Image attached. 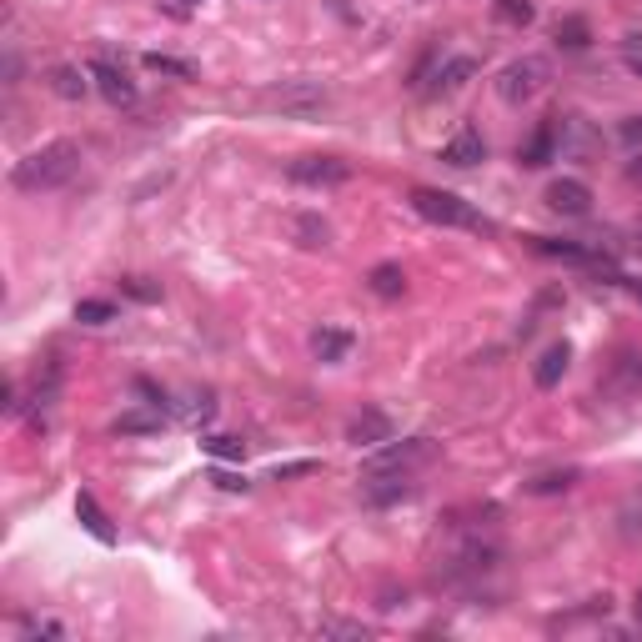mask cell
I'll return each instance as SVG.
<instances>
[{
	"label": "cell",
	"instance_id": "cell-1",
	"mask_svg": "<svg viewBox=\"0 0 642 642\" xmlns=\"http://www.w3.org/2000/svg\"><path fill=\"white\" fill-rule=\"evenodd\" d=\"M76 171H81V146L76 141H51V146H41V151H31L11 166V186L26 191V196H41V191L66 186Z\"/></svg>",
	"mask_w": 642,
	"mask_h": 642
},
{
	"label": "cell",
	"instance_id": "cell-2",
	"mask_svg": "<svg viewBox=\"0 0 642 642\" xmlns=\"http://www.w3.org/2000/svg\"><path fill=\"white\" fill-rule=\"evenodd\" d=\"M412 211H417V216H427L432 226H452V231H482V236H492V231H497L477 206H467L462 196L437 191V186H412Z\"/></svg>",
	"mask_w": 642,
	"mask_h": 642
},
{
	"label": "cell",
	"instance_id": "cell-3",
	"mask_svg": "<svg viewBox=\"0 0 642 642\" xmlns=\"http://www.w3.org/2000/svg\"><path fill=\"white\" fill-rule=\"evenodd\" d=\"M547 61L542 56H517V61H507L502 66V76H497V96L507 101V106H522V101H532L542 86H547Z\"/></svg>",
	"mask_w": 642,
	"mask_h": 642
},
{
	"label": "cell",
	"instance_id": "cell-4",
	"mask_svg": "<svg viewBox=\"0 0 642 642\" xmlns=\"http://www.w3.org/2000/svg\"><path fill=\"white\" fill-rule=\"evenodd\" d=\"M432 437H407V442H382V447H372V457L362 462V472L367 477H377V472H412V467H422V462H432Z\"/></svg>",
	"mask_w": 642,
	"mask_h": 642
},
{
	"label": "cell",
	"instance_id": "cell-5",
	"mask_svg": "<svg viewBox=\"0 0 642 642\" xmlns=\"http://www.w3.org/2000/svg\"><path fill=\"white\" fill-rule=\"evenodd\" d=\"M266 106H276L281 116H316L321 106H327V86L316 81H286L266 96Z\"/></svg>",
	"mask_w": 642,
	"mask_h": 642
},
{
	"label": "cell",
	"instance_id": "cell-6",
	"mask_svg": "<svg viewBox=\"0 0 642 642\" xmlns=\"http://www.w3.org/2000/svg\"><path fill=\"white\" fill-rule=\"evenodd\" d=\"M286 176L296 186H342V181H352V166L342 156H301L286 166Z\"/></svg>",
	"mask_w": 642,
	"mask_h": 642
},
{
	"label": "cell",
	"instance_id": "cell-7",
	"mask_svg": "<svg viewBox=\"0 0 642 642\" xmlns=\"http://www.w3.org/2000/svg\"><path fill=\"white\" fill-rule=\"evenodd\" d=\"M91 81H96V91L111 101V106H131L136 101V86H131V76H126V66H116L111 56H91Z\"/></svg>",
	"mask_w": 642,
	"mask_h": 642
},
{
	"label": "cell",
	"instance_id": "cell-8",
	"mask_svg": "<svg viewBox=\"0 0 642 642\" xmlns=\"http://www.w3.org/2000/svg\"><path fill=\"white\" fill-rule=\"evenodd\" d=\"M542 201H547L557 216H587V211H592V186L577 181V176H557Z\"/></svg>",
	"mask_w": 642,
	"mask_h": 642
},
{
	"label": "cell",
	"instance_id": "cell-9",
	"mask_svg": "<svg viewBox=\"0 0 642 642\" xmlns=\"http://www.w3.org/2000/svg\"><path fill=\"white\" fill-rule=\"evenodd\" d=\"M397 437V427H392V417L387 412H377V407H367V412H357L352 422H347V442L352 447H382V442H392Z\"/></svg>",
	"mask_w": 642,
	"mask_h": 642
},
{
	"label": "cell",
	"instance_id": "cell-10",
	"mask_svg": "<svg viewBox=\"0 0 642 642\" xmlns=\"http://www.w3.org/2000/svg\"><path fill=\"white\" fill-rule=\"evenodd\" d=\"M442 161H447V166H462V171H467V166H482V161H487L482 131H477V126H462V131L442 146Z\"/></svg>",
	"mask_w": 642,
	"mask_h": 642
},
{
	"label": "cell",
	"instance_id": "cell-11",
	"mask_svg": "<svg viewBox=\"0 0 642 642\" xmlns=\"http://www.w3.org/2000/svg\"><path fill=\"white\" fill-rule=\"evenodd\" d=\"M352 347H357V337L342 332V327H316V332H311V352H316V362H327V367L347 362Z\"/></svg>",
	"mask_w": 642,
	"mask_h": 642
},
{
	"label": "cell",
	"instance_id": "cell-12",
	"mask_svg": "<svg viewBox=\"0 0 642 642\" xmlns=\"http://www.w3.org/2000/svg\"><path fill=\"white\" fill-rule=\"evenodd\" d=\"M567 367H572V347H567V342H552V347L537 357V367H532V382H537L542 392H552V387L567 377Z\"/></svg>",
	"mask_w": 642,
	"mask_h": 642
},
{
	"label": "cell",
	"instance_id": "cell-13",
	"mask_svg": "<svg viewBox=\"0 0 642 642\" xmlns=\"http://www.w3.org/2000/svg\"><path fill=\"white\" fill-rule=\"evenodd\" d=\"M517 161H522V166H547V161H557V126L542 121V126L517 146Z\"/></svg>",
	"mask_w": 642,
	"mask_h": 642
},
{
	"label": "cell",
	"instance_id": "cell-14",
	"mask_svg": "<svg viewBox=\"0 0 642 642\" xmlns=\"http://www.w3.org/2000/svg\"><path fill=\"white\" fill-rule=\"evenodd\" d=\"M402 497H412L407 472H377V477H367V502H372V507H392V502H402Z\"/></svg>",
	"mask_w": 642,
	"mask_h": 642
},
{
	"label": "cell",
	"instance_id": "cell-15",
	"mask_svg": "<svg viewBox=\"0 0 642 642\" xmlns=\"http://www.w3.org/2000/svg\"><path fill=\"white\" fill-rule=\"evenodd\" d=\"M76 517H81V527H86L101 547H111V542H116V527H111V517L101 512V502H96L91 492H76Z\"/></svg>",
	"mask_w": 642,
	"mask_h": 642
},
{
	"label": "cell",
	"instance_id": "cell-16",
	"mask_svg": "<svg viewBox=\"0 0 642 642\" xmlns=\"http://www.w3.org/2000/svg\"><path fill=\"white\" fill-rule=\"evenodd\" d=\"M367 291H372V296H382V301H397V296L407 291V271H402L397 261H382V266H372V271H367Z\"/></svg>",
	"mask_w": 642,
	"mask_h": 642
},
{
	"label": "cell",
	"instance_id": "cell-17",
	"mask_svg": "<svg viewBox=\"0 0 642 642\" xmlns=\"http://www.w3.org/2000/svg\"><path fill=\"white\" fill-rule=\"evenodd\" d=\"M552 41H557V51H587L592 46V26L582 21V16H562L557 26H552Z\"/></svg>",
	"mask_w": 642,
	"mask_h": 642
},
{
	"label": "cell",
	"instance_id": "cell-18",
	"mask_svg": "<svg viewBox=\"0 0 642 642\" xmlns=\"http://www.w3.org/2000/svg\"><path fill=\"white\" fill-rule=\"evenodd\" d=\"M472 76H477V61H472V56H452V61H442V66H437L432 91H457V86H467Z\"/></svg>",
	"mask_w": 642,
	"mask_h": 642
},
{
	"label": "cell",
	"instance_id": "cell-19",
	"mask_svg": "<svg viewBox=\"0 0 642 642\" xmlns=\"http://www.w3.org/2000/svg\"><path fill=\"white\" fill-rule=\"evenodd\" d=\"M51 91H56L61 101H81V96L91 91V71H76V66H56V71H51Z\"/></svg>",
	"mask_w": 642,
	"mask_h": 642
},
{
	"label": "cell",
	"instance_id": "cell-20",
	"mask_svg": "<svg viewBox=\"0 0 642 642\" xmlns=\"http://www.w3.org/2000/svg\"><path fill=\"white\" fill-rule=\"evenodd\" d=\"M577 482H582V472H577V467H557V472L532 477V482H527V492H532V497H552V492H567V487H577Z\"/></svg>",
	"mask_w": 642,
	"mask_h": 642
},
{
	"label": "cell",
	"instance_id": "cell-21",
	"mask_svg": "<svg viewBox=\"0 0 642 642\" xmlns=\"http://www.w3.org/2000/svg\"><path fill=\"white\" fill-rule=\"evenodd\" d=\"M161 422H166V417H161L156 407H151V412H121V417H116V432H121V437H151V432H161Z\"/></svg>",
	"mask_w": 642,
	"mask_h": 642
},
{
	"label": "cell",
	"instance_id": "cell-22",
	"mask_svg": "<svg viewBox=\"0 0 642 642\" xmlns=\"http://www.w3.org/2000/svg\"><path fill=\"white\" fill-rule=\"evenodd\" d=\"M146 71H156V76H181V81H191V76H196V66H191V61L166 56V51H146Z\"/></svg>",
	"mask_w": 642,
	"mask_h": 642
},
{
	"label": "cell",
	"instance_id": "cell-23",
	"mask_svg": "<svg viewBox=\"0 0 642 642\" xmlns=\"http://www.w3.org/2000/svg\"><path fill=\"white\" fill-rule=\"evenodd\" d=\"M76 321H86V327H106V321H116V306L101 301V296H86V301H76Z\"/></svg>",
	"mask_w": 642,
	"mask_h": 642
},
{
	"label": "cell",
	"instance_id": "cell-24",
	"mask_svg": "<svg viewBox=\"0 0 642 642\" xmlns=\"http://www.w3.org/2000/svg\"><path fill=\"white\" fill-rule=\"evenodd\" d=\"M296 241L301 246H327L332 241V226L321 216H296Z\"/></svg>",
	"mask_w": 642,
	"mask_h": 642
},
{
	"label": "cell",
	"instance_id": "cell-25",
	"mask_svg": "<svg viewBox=\"0 0 642 642\" xmlns=\"http://www.w3.org/2000/svg\"><path fill=\"white\" fill-rule=\"evenodd\" d=\"M121 296H131V301H141V306H156V301H161V286L146 281V276H121Z\"/></svg>",
	"mask_w": 642,
	"mask_h": 642
},
{
	"label": "cell",
	"instance_id": "cell-26",
	"mask_svg": "<svg viewBox=\"0 0 642 642\" xmlns=\"http://www.w3.org/2000/svg\"><path fill=\"white\" fill-rule=\"evenodd\" d=\"M201 447H206L216 462H241V457H246V442H241V437H206Z\"/></svg>",
	"mask_w": 642,
	"mask_h": 642
},
{
	"label": "cell",
	"instance_id": "cell-27",
	"mask_svg": "<svg viewBox=\"0 0 642 642\" xmlns=\"http://www.w3.org/2000/svg\"><path fill=\"white\" fill-rule=\"evenodd\" d=\"M21 637H26V642H36V637L61 642V637H66V627H61V622H51V617H21Z\"/></svg>",
	"mask_w": 642,
	"mask_h": 642
},
{
	"label": "cell",
	"instance_id": "cell-28",
	"mask_svg": "<svg viewBox=\"0 0 642 642\" xmlns=\"http://www.w3.org/2000/svg\"><path fill=\"white\" fill-rule=\"evenodd\" d=\"M497 16L507 21V26H532V0H497Z\"/></svg>",
	"mask_w": 642,
	"mask_h": 642
},
{
	"label": "cell",
	"instance_id": "cell-29",
	"mask_svg": "<svg viewBox=\"0 0 642 642\" xmlns=\"http://www.w3.org/2000/svg\"><path fill=\"white\" fill-rule=\"evenodd\" d=\"M181 417H186L191 427H201V422H211V417H216V392H196V397H191V407H186Z\"/></svg>",
	"mask_w": 642,
	"mask_h": 642
},
{
	"label": "cell",
	"instance_id": "cell-30",
	"mask_svg": "<svg viewBox=\"0 0 642 642\" xmlns=\"http://www.w3.org/2000/svg\"><path fill=\"white\" fill-rule=\"evenodd\" d=\"M311 472H321V462H311V457H306V462H286V467H276L271 477H276V482H291V477H311Z\"/></svg>",
	"mask_w": 642,
	"mask_h": 642
},
{
	"label": "cell",
	"instance_id": "cell-31",
	"mask_svg": "<svg viewBox=\"0 0 642 642\" xmlns=\"http://www.w3.org/2000/svg\"><path fill=\"white\" fill-rule=\"evenodd\" d=\"M136 392L146 397V407H156V412H166V392H161L156 382H146V377H136Z\"/></svg>",
	"mask_w": 642,
	"mask_h": 642
},
{
	"label": "cell",
	"instance_id": "cell-32",
	"mask_svg": "<svg viewBox=\"0 0 642 642\" xmlns=\"http://www.w3.org/2000/svg\"><path fill=\"white\" fill-rule=\"evenodd\" d=\"M321 637H367L362 622H321Z\"/></svg>",
	"mask_w": 642,
	"mask_h": 642
},
{
	"label": "cell",
	"instance_id": "cell-33",
	"mask_svg": "<svg viewBox=\"0 0 642 642\" xmlns=\"http://www.w3.org/2000/svg\"><path fill=\"white\" fill-rule=\"evenodd\" d=\"M211 482H216L221 492H246V477H236V472H221V467L211 472Z\"/></svg>",
	"mask_w": 642,
	"mask_h": 642
},
{
	"label": "cell",
	"instance_id": "cell-34",
	"mask_svg": "<svg viewBox=\"0 0 642 642\" xmlns=\"http://www.w3.org/2000/svg\"><path fill=\"white\" fill-rule=\"evenodd\" d=\"M622 141H627V146H642V116H627V121H622Z\"/></svg>",
	"mask_w": 642,
	"mask_h": 642
},
{
	"label": "cell",
	"instance_id": "cell-35",
	"mask_svg": "<svg viewBox=\"0 0 642 642\" xmlns=\"http://www.w3.org/2000/svg\"><path fill=\"white\" fill-rule=\"evenodd\" d=\"M627 181H632V186H642V151L627 161Z\"/></svg>",
	"mask_w": 642,
	"mask_h": 642
},
{
	"label": "cell",
	"instance_id": "cell-36",
	"mask_svg": "<svg viewBox=\"0 0 642 642\" xmlns=\"http://www.w3.org/2000/svg\"><path fill=\"white\" fill-rule=\"evenodd\" d=\"M627 71H632V76L642 81V51H627Z\"/></svg>",
	"mask_w": 642,
	"mask_h": 642
},
{
	"label": "cell",
	"instance_id": "cell-37",
	"mask_svg": "<svg viewBox=\"0 0 642 642\" xmlns=\"http://www.w3.org/2000/svg\"><path fill=\"white\" fill-rule=\"evenodd\" d=\"M622 286H627V291H632V296L642 301V276H622Z\"/></svg>",
	"mask_w": 642,
	"mask_h": 642
},
{
	"label": "cell",
	"instance_id": "cell-38",
	"mask_svg": "<svg viewBox=\"0 0 642 642\" xmlns=\"http://www.w3.org/2000/svg\"><path fill=\"white\" fill-rule=\"evenodd\" d=\"M632 251H637V256H642V221H637V226H632Z\"/></svg>",
	"mask_w": 642,
	"mask_h": 642
},
{
	"label": "cell",
	"instance_id": "cell-39",
	"mask_svg": "<svg viewBox=\"0 0 642 642\" xmlns=\"http://www.w3.org/2000/svg\"><path fill=\"white\" fill-rule=\"evenodd\" d=\"M632 612H637V622H642V587H637V597H632Z\"/></svg>",
	"mask_w": 642,
	"mask_h": 642
},
{
	"label": "cell",
	"instance_id": "cell-40",
	"mask_svg": "<svg viewBox=\"0 0 642 642\" xmlns=\"http://www.w3.org/2000/svg\"><path fill=\"white\" fill-rule=\"evenodd\" d=\"M632 377H637V387H642V357H637V367H632Z\"/></svg>",
	"mask_w": 642,
	"mask_h": 642
},
{
	"label": "cell",
	"instance_id": "cell-41",
	"mask_svg": "<svg viewBox=\"0 0 642 642\" xmlns=\"http://www.w3.org/2000/svg\"><path fill=\"white\" fill-rule=\"evenodd\" d=\"M186 6H196V0H186Z\"/></svg>",
	"mask_w": 642,
	"mask_h": 642
}]
</instances>
